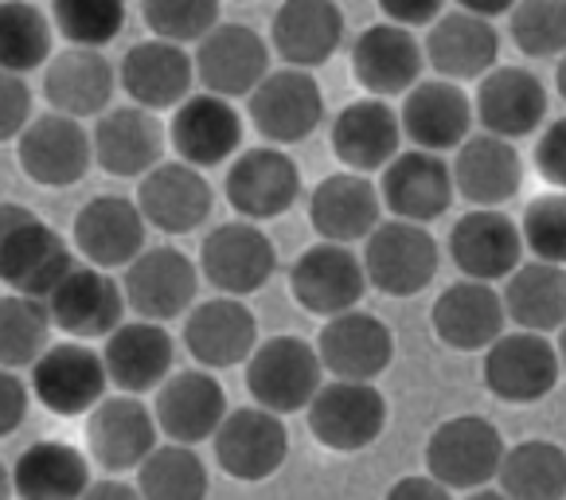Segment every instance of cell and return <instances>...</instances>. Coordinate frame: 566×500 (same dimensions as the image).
<instances>
[{"mask_svg": "<svg viewBox=\"0 0 566 500\" xmlns=\"http://www.w3.org/2000/svg\"><path fill=\"white\" fill-rule=\"evenodd\" d=\"M364 274L367 285L379 290L384 298H418L430 290L442 267V247L433 239L426 223L410 219H379L364 235Z\"/></svg>", "mask_w": 566, "mask_h": 500, "instance_id": "obj_2", "label": "cell"}, {"mask_svg": "<svg viewBox=\"0 0 566 500\" xmlns=\"http://www.w3.org/2000/svg\"><path fill=\"white\" fill-rule=\"evenodd\" d=\"M532 165L547 188H563L566 184V117L543 122L539 129H535Z\"/></svg>", "mask_w": 566, "mask_h": 500, "instance_id": "obj_49", "label": "cell"}, {"mask_svg": "<svg viewBox=\"0 0 566 500\" xmlns=\"http://www.w3.org/2000/svg\"><path fill=\"white\" fill-rule=\"evenodd\" d=\"M28 392L55 418H83L109 392L102 356L86 341L48 344L28 364Z\"/></svg>", "mask_w": 566, "mask_h": 500, "instance_id": "obj_7", "label": "cell"}, {"mask_svg": "<svg viewBox=\"0 0 566 500\" xmlns=\"http://www.w3.org/2000/svg\"><path fill=\"white\" fill-rule=\"evenodd\" d=\"M137 208L145 223L160 235H192L211 219L216 192L203 168L184 160H157L145 176H137Z\"/></svg>", "mask_w": 566, "mask_h": 500, "instance_id": "obj_16", "label": "cell"}, {"mask_svg": "<svg viewBox=\"0 0 566 500\" xmlns=\"http://www.w3.org/2000/svg\"><path fill=\"white\" fill-rule=\"evenodd\" d=\"M43 305H48L51 329H59L71 341H102L109 329L125 321L122 282H114L109 270L91 267V262L83 267L75 262L51 285Z\"/></svg>", "mask_w": 566, "mask_h": 500, "instance_id": "obj_14", "label": "cell"}, {"mask_svg": "<svg viewBox=\"0 0 566 500\" xmlns=\"http://www.w3.org/2000/svg\"><path fill=\"white\" fill-rule=\"evenodd\" d=\"M55 55L51 17L32 0H0V71L32 75Z\"/></svg>", "mask_w": 566, "mask_h": 500, "instance_id": "obj_42", "label": "cell"}, {"mask_svg": "<svg viewBox=\"0 0 566 500\" xmlns=\"http://www.w3.org/2000/svg\"><path fill=\"white\" fill-rule=\"evenodd\" d=\"M254 344H259V317L250 313L247 301L231 293L200 301L184 317V348L192 352L196 364L211 372L239 367Z\"/></svg>", "mask_w": 566, "mask_h": 500, "instance_id": "obj_28", "label": "cell"}, {"mask_svg": "<svg viewBox=\"0 0 566 500\" xmlns=\"http://www.w3.org/2000/svg\"><path fill=\"white\" fill-rule=\"evenodd\" d=\"M509 317H504V301L489 282H465L446 285L430 309V329L433 336L453 352H484L500 333H504Z\"/></svg>", "mask_w": 566, "mask_h": 500, "instance_id": "obj_36", "label": "cell"}, {"mask_svg": "<svg viewBox=\"0 0 566 500\" xmlns=\"http://www.w3.org/2000/svg\"><path fill=\"white\" fill-rule=\"evenodd\" d=\"M504 434L484 415H453L438 423L426 438V473L442 481L450 492H473L496 481Z\"/></svg>", "mask_w": 566, "mask_h": 500, "instance_id": "obj_5", "label": "cell"}, {"mask_svg": "<svg viewBox=\"0 0 566 500\" xmlns=\"http://www.w3.org/2000/svg\"><path fill=\"white\" fill-rule=\"evenodd\" d=\"M51 28L71 48H106L125 28V0H51Z\"/></svg>", "mask_w": 566, "mask_h": 500, "instance_id": "obj_45", "label": "cell"}, {"mask_svg": "<svg viewBox=\"0 0 566 500\" xmlns=\"http://www.w3.org/2000/svg\"><path fill=\"white\" fill-rule=\"evenodd\" d=\"M91 485V458L71 442H32L12 466V492L24 500H75Z\"/></svg>", "mask_w": 566, "mask_h": 500, "instance_id": "obj_39", "label": "cell"}, {"mask_svg": "<svg viewBox=\"0 0 566 500\" xmlns=\"http://www.w3.org/2000/svg\"><path fill=\"white\" fill-rule=\"evenodd\" d=\"M387 497L391 500H446L450 497V489H446L442 481H433L430 473H418V477H402V481H395Z\"/></svg>", "mask_w": 566, "mask_h": 500, "instance_id": "obj_53", "label": "cell"}, {"mask_svg": "<svg viewBox=\"0 0 566 500\" xmlns=\"http://www.w3.org/2000/svg\"><path fill=\"white\" fill-rule=\"evenodd\" d=\"M142 20L153 35L188 48L219 24V0H142Z\"/></svg>", "mask_w": 566, "mask_h": 500, "instance_id": "obj_47", "label": "cell"}, {"mask_svg": "<svg viewBox=\"0 0 566 500\" xmlns=\"http://www.w3.org/2000/svg\"><path fill=\"white\" fill-rule=\"evenodd\" d=\"M247 364V392L259 407L274 410V415H297L305 403L313 399L321 384H325V367H321L317 348L305 336H270L250 348Z\"/></svg>", "mask_w": 566, "mask_h": 500, "instance_id": "obj_4", "label": "cell"}, {"mask_svg": "<svg viewBox=\"0 0 566 500\" xmlns=\"http://www.w3.org/2000/svg\"><path fill=\"white\" fill-rule=\"evenodd\" d=\"M277 250L274 239L250 219H231L203 235L200 242V274L231 298H250L274 278Z\"/></svg>", "mask_w": 566, "mask_h": 500, "instance_id": "obj_11", "label": "cell"}, {"mask_svg": "<svg viewBox=\"0 0 566 500\" xmlns=\"http://www.w3.org/2000/svg\"><path fill=\"white\" fill-rule=\"evenodd\" d=\"M83 497H117V500H134V497H142V492H137V485L122 481V473H109L106 481H91V485H86Z\"/></svg>", "mask_w": 566, "mask_h": 500, "instance_id": "obj_54", "label": "cell"}, {"mask_svg": "<svg viewBox=\"0 0 566 500\" xmlns=\"http://www.w3.org/2000/svg\"><path fill=\"white\" fill-rule=\"evenodd\" d=\"M28 407H32V392L12 367H0V438H9L24 426Z\"/></svg>", "mask_w": 566, "mask_h": 500, "instance_id": "obj_51", "label": "cell"}, {"mask_svg": "<svg viewBox=\"0 0 566 500\" xmlns=\"http://www.w3.org/2000/svg\"><path fill=\"white\" fill-rule=\"evenodd\" d=\"M402 134L415 142V149L430 153H450L473 129V102L450 79H418L407 94H402V114H399Z\"/></svg>", "mask_w": 566, "mask_h": 500, "instance_id": "obj_34", "label": "cell"}, {"mask_svg": "<svg viewBox=\"0 0 566 500\" xmlns=\"http://www.w3.org/2000/svg\"><path fill=\"white\" fill-rule=\"evenodd\" d=\"M51 344V317L43 298L4 293L0 298V367H28Z\"/></svg>", "mask_w": 566, "mask_h": 500, "instance_id": "obj_44", "label": "cell"}, {"mask_svg": "<svg viewBox=\"0 0 566 500\" xmlns=\"http://www.w3.org/2000/svg\"><path fill=\"white\" fill-rule=\"evenodd\" d=\"M308 434L333 454H359L387 430V395L375 379H328L305 403Z\"/></svg>", "mask_w": 566, "mask_h": 500, "instance_id": "obj_3", "label": "cell"}, {"mask_svg": "<svg viewBox=\"0 0 566 500\" xmlns=\"http://www.w3.org/2000/svg\"><path fill=\"white\" fill-rule=\"evenodd\" d=\"M504 317L527 333H555L566 317V278L558 262H520L504 278Z\"/></svg>", "mask_w": 566, "mask_h": 500, "instance_id": "obj_40", "label": "cell"}, {"mask_svg": "<svg viewBox=\"0 0 566 500\" xmlns=\"http://www.w3.org/2000/svg\"><path fill=\"white\" fill-rule=\"evenodd\" d=\"M422 55L433 67L438 79L450 83H476L489 67L500 63V32L492 20L476 17V12H442L430 20Z\"/></svg>", "mask_w": 566, "mask_h": 500, "instance_id": "obj_29", "label": "cell"}, {"mask_svg": "<svg viewBox=\"0 0 566 500\" xmlns=\"http://www.w3.org/2000/svg\"><path fill=\"white\" fill-rule=\"evenodd\" d=\"M247 114L270 145H301L325 122V91L313 71L270 67L247 94Z\"/></svg>", "mask_w": 566, "mask_h": 500, "instance_id": "obj_6", "label": "cell"}, {"mask_svg": "<svg viewBox=\"0 0 566 500\" xmlns=\"http://www.w3.org/2000/svg\"><path fill=\"white\" fill-rule=\"evenodd\" d=\"M137 492L153 500H200L208 497V469L196 446L165 442L137 461Z\"/></svg>", "mask_w": 566, "mask_h": 500, "instance_id": "obj_43", "label": "cell"}, {"mask_svg": "<svg viewBox=\"0 0 566 500\" xmlns=\"http://www.w3.org/2000/svg\"><path fill=\"white\" fill-rule=\"evenodd\" d=\"M453 153V192L465 196L473 208H504L516 200L524 184V157L516 145L496 134H469Z\"/></svg>", "mask_w": 566, "mask_h": 500, "instance_id": "obj_35", "label": "cell"}, {"mask_svg": "<svg viewBox=\"0 0 566 500\" xmlns=\"http://www.w3.org/2000/svg\"><path fill=\"white\" fill-rule=\"evenodd\" d=\"M333 153L344 168L352 173H379L395 153L402 149V125H399V110L387 98H356L336 114L333 122Z\"/></svg>", "mask_w": 566, "mask_h": 500, "instance_id": "obj_37", "label": "cell"}, {"mask_svg": "<svg viewBox=\"0 0 566 500\" xmlns=\"http://www.w3.org/2000/svg\"><path fill=\"white\" fill-rule=\"evenodd\" d=\"M270 43L250 24H216L203 40H196L192 67L203 91L234 102L259 86L270 71Z\"/></svg>", "mask_w": 566, "mask_h": 500, "instance_id": "obj_20", "label": "cell"}, {"mask_svg": "<svg viewBox=\"0 0 566 500\" xmlns=\"http://www.w3.org/2000/svg\"><path fill=\"white\" fill-rule=\"evenodd\" d=\"M290 293L313 317H333L359 305L367 293V274L348 242H313L290 267Z\"/></svg>", "mask_w": 566, "mask_h": 500, "instance_id": "obj_17", "label": "cell"}, {"mask_svg": "<svg viewBox=\"0 0 566 500\" xmlns=\"http://www.w3.org/2000/svg\"><path fill=\"white\" fill-rule=\"evenodd\" d=\"M32 86L28 75H12V71H0V145H9L20 137L28 122H32Z\"/></svg>", "mask_w": 566, "mask_h": 500, "instance_id": "obj_50", "label": "cell"}, {"mask_svg": "<svg viewBox=\"0 0 566 500\" xmlns=\"http://www.w3.org/2000/svg\"><path fill=\"white\" fill-rule=\"evenodd\" d=\"M450 259L465 278L476 282H504L524 262L520 223L500 208H473L453 223Z\"/></svg>", "mask_w": 566, "mask_h": 500, "instance_id": "obj_30", "label": "cell"}, {"mask_svg": "<svg viewBox=\"0 0 566 500\" xmlns=\"http://www.w3.org/2000/svg\"><path fill=\"white\" fill-rule=\"evenodd\" d=\"M473 122H481L484 134H496L504 142L532 137L547 122V86L535 71L527 67H489L476 79L473 98Z\"/></svg>", "mask_w": 566, "mask_h": 500, "instance_id": "obj_19", "label": "cell"}, {"mask_svg": "<svg viewBox=\"0 0 566 500\" xmlns=\"http://www.w3.org/2000/svg\"><path fill=\"white\" fill-rule=\"evenodd\" d=\"M509 32L520 55L563 59L566 48V0H516L509 12Z\"/></svg>", "mask_w": 566, "mask_h": 500, "instance_id": "obj_46", "label": "cell"}, {"mask_svg": "<svg viewBox=\"0 0 566 500\" xmlns=\"http://www.w3.org/2000/svg\"><path fill=\"white\" fill-rule=\"evenodd\" d=\"M117 83H122V91L129 94L134 106H145L153 114L172 110L176 102L192 94V55L184 51V43L149 35V40L134 43V48L125 51L122 67H117Z\"/></svg>", "mask_w": 566, "mask_h": 500, "instance_id": "obj_32", "label": "cell"}, {"mask_svg": "<svg viewBox=\"0 0 566 500\" xmlns=\"http://www.w3.org/2000/svg\"><path fill=\"white\" fill-rule=\"evenodd\" d=\"M83 418H86V458H91L102 473L137 469V461H142L160 438L153 407L142 395H129V392L102 395Z\"/></svg>", "mask_w": 566, "mask_h": 500, "instance_id": "obj_15", "label": "cell"}, {"mask_svg": "<svg viewBox=\"0 0 566 500\" xmlns=\"http://www.w3.org/2000/svg\"><path fill=\"white\" fill-rule=\"evenodd\" d=\"M102 367H106L109 387L129 395H149L172 372L176 341L160 321H122L102 336Z\"/></svg>", "mask_w": 566, "mask_h": 500, "instance_id": "obj_24", "label": "cell"}, {"mask_svg": "<svg viewBox=\"0 0 566 500\" xmlns=\"http://www.w3.org/2000/svg\"><path fill=\"white\" fill-rule=\"evenodd\" d=\"M17 165L40 188H75L78 180H86L94 165L91 134L78 117L48 110L20 129Z\"/></svg>", "mask_w": 566, "mask_h": 500, "instance_id": "obj_9", "label": "cell"}, {"mask_svg": "<svg viewBox=\"0 0 566 500\" xmlns=\"http://www.w3.org/2000/svg\"><path fill=\"white\" fill-rule=\"evenodd\" d=\"M149 223L142 208L125 196H94L78 208L71 242L91 267L102 270H125L145 250Z\"/></svg>", "mask_w": 566, "mask_h": 500, "instance_id": "obj_27", "label": "cell"}, {"mask_svg": "<svg viewBox=\"0 0 566 500\" xmlns=\"http://www.w3.org/2000/svg\"><path fill=\"white\" fill-rule=\"evenodd\" d=\"M223 192L239 219L266 223L301 200V168L290 153H282V145L239 149L227 168Z\"/></svg>", "mask_w": 566, "mask_h": 500, "instance_id": "obj_10", "label": "cell"}, {"mask_svg": "<svg viewBox=\"0 0 566 500\" xmlns=\"http://www.w3.org/2000/svg\"><path fill=\"white\" fill-rule=\"evenodd\" d=\"M117 94V67L98 48H63L43 63V98L67 117H98Z\"/></svg>", "mask_w": 566, "mask_h": 500, "instance_id": "obj_33", "label": "cell"}, {"mask_svg": "<svg viewBox=\"0 0 566 500\" xmlns=\"http://www.w3.org/2000/svg\"><path fill=\"white\" fill-rule=\"evenodd\" d=\"M458 4L465 12H476V17H484V20H496V17H504V12H509L516 0H458Z\"/></svg>", "mask_w": 566, "mask_h": 500, "instance_id": "obj_55", "label": "cell"}, {"mask_svg": "<svg viewBox=\"0 0 566 500\" xmlns=\"http://www.w3.org/2000/svg\"><path fill=\"white\" fill-rule=\"evenodd\" d=\"M270 51L285 67L317 71L340 51L344 12L336 0H282L270 20Z\"/></svg>", "mask_w": 566, "mask_h": 500, "instance_id": "obj_31", "label": "cell"}, {"mask_svg": "<svg viewBox=\"0 0 566 500\" xmlns=\"http://www.w3.org/2000/svg\"><path fill=\"white\" fill-rule=\"evenodd\" d=\"M520 239L524 250H532L539 262H558L566 259V200L563 188H551V192L535 196L524 211V223H520Z\"/></svg>", "mask_w": 566, "mask_h": 500, "instance_id": "obj_48", "label": "cell"}, {"mask_svg": "<svg viewBox=\"0 0 566 500\" xmlns=\"http://www.w3.org/2000/svg\"><path fill=\"white\" fill-rule=\"evenodd\" d=\"M426 55L415 32L402 24H371L352 43V79L371 98H399L422 79Z\"/></svg>", "mask_w": 566, "mask_h": 500, "instance_id": "obj_26", "label": "cell"}, {"mask_svg": "<svg viewBox=\"0 0 566 500\" xmlns=\"http://www.w3.org/2000/svg\"><path fill=\"white\" fill-rule=\"evenodd\" d=\"M500 489L516 500H563L566 492V454L563 446L527 438L520 446H504L496 466Z\"/></svg>", "mask_w": 566, "mask_h": 500, "instance_id": "obj_41", "label": "cell"}, {"mask_svg": "<svg viewBox=\"0 0 566 500\" xmlns=\"http://www.w3.org/2000/svg\"><path fill=\"white\" fill-rule=\"evenodd\" d=\"M379 204L391 211L395 219H410V223H433L453 208V173L442 160V153L430 149H407L395 153L384 168H379Z\"/></svg>", "mask_w": 566, "mask_h": 500, "instance_id": "obj_18", "label": "cell"}, {"mask_svg": "<svg viewBox=\"0 0 566 500\" xmlns=\"http://www.w3.org/2000/svg\"><path fill=\"white\" fill-rule=\"evenodd\" d=\"M168 134L145 106H109L94 117V165L117 180H137L165 157Z\"/></svg>", "mask_w": 566, "mask_h": 500, "instance_id": "obj_25", "label": "cell"}, {"mask_svg": "<svg viewBox=\"0 0 566 500\" xmlns=\"http://www.w3.org/2000/svg\"><path fill=\"white\" fill-rule=\"evenodd\" d=\"M75 267V250L48 219L24 204H0V282L12 293L48 298L51 285Z\"/></svg>", "mask_w": 566, "mask_h": 500, "instance_id": "obj_1", "label": "cell"}, {"mask_svg": "<svg viewBox=\"0 0 566 500\" xmlns=\"http://www.w3.org/2000/svg\"><path fill=\"white\" fill-rule=\"evenodd\" d=\"M227 415V392L211 367H192V372H168L157 384L153 399V418L168 442L200 446L208 442L216 426Z\"/></svg>", "mask_w": 566, "mask_h": 500, "instance_id": "obj_23", "label": "cell"}, {"mask_svg": "<svg viewBox=\"0 0 566 500\" xmlns=\"http://www.w3.org/2000/svg\"><path fill=\"white\" fill-rule=\"evenodd\" d=\"M9 492H12V469L0 461V500L9 497Z\"/></svg>", "mask_w": 566, "mask_h": 500, "instance_id": "obj_56", "label": "cell"}, {"mask_svg": "<svg viewBox=\"0 0 566 500\" xmlns=\"http://www.w3.org/2000/svg\"><path fill=\"white\" fill-rule=\"evenodd\" d=\"M379 188L364 173H333L308 196V223L328 242H364V235L379 223Z\"/></svg>", "mask_w": 566, "mask_h": 500, "instance_id": "obj_38", "label": "cell"}, {"mask_svg": "<svg viewBox=\"0 0 566 500\" xmlns=\"http://www.w3.org/2000/svg\"><path fill=\"white\" fill-rule=\"evenodd\" d=\"M216 442V461L227 477L247 485H259L274 477L290 458V430H285L282 415L266 407H239L227 410L223 423L211 434Z\"/></svg>", "mask_w": 566, "mask_h": 500, "instance_id": "obj_13", "label": "cell"}, {"mask_svg": "<svg viewBox=\"0 0 566 500\" xmlns=\"http://www.w3.org/2000/svg\"><path fill=\"white\" fill-rule=\"evenodd\" d=\"M165 134L184 165L216 168L242 149V114L231 98H219L208 91L188 94L172 106V122Z\"/></svg>", "mask_w": 566, "mask_h": 500, "instance_id": "obj_22", "label": "cell"}, {"mask_svg": "<svg viewBox=\"0 0 566 500\" xmlns=\"http://www.w3.org/2000/svg\"><path fill=\"white\" fill-rule=\"evenodd\" d=\"M200 267L176 247H145L122 278L125 309L145 321H176L196 305Z\"/></svg>", "mask_w": 566, "mask_h": 500, "instance_id": "obj_12", "label": "cell"}, {"mask_svg": "<svg viewBox=\"0 0 566 500\" xmlns=\"http://www.w3.org/2000/svg\"><path fill=\"white\" fill-rule=\"evenodd\" d=\"M317 356L325 375L336 379H379L395 360V333L384 317L364 313L359 305L325 317L317 336Z\"/></svg>", "mask_w": 566, "mask_h": 500, "instance_id": "obj_21", "label": "cell"}, {"mask_svg": "<svg viewBox=\"0 0 566 500\" xmlns=\"http://www.w3.org/2000/svg\"><path fill=\"white\" fill-rule=\"evenodd\" d=\"M391 24L402 28H426L446 12V0H375Z\"/></svg>", "mask_w": 566, "mask_h": 500, "instance_id": "obj_52", "label": "cell"}, {"mask_svg": "<svg viewBox=\"0 0 566 500\" xmlns=\"http://www.w3.org/2000/svg\"><path fill=\"white\" fill-rule=\"evenodd\" d=\"M558 348L547 341V333H500L484 348L481 379L492 399L509 403V407H527V403L547 399L558 387Z\"/></svg>", "mask_w": 566, "mask_h": 500, "instance_id": "obj_8", "label": "cell"}]
</instances>
